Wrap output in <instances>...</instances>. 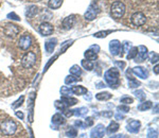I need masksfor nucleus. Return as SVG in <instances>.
<instances>
[{"label": "nucleus", "mask_w": 159, "mask_h": 138, "mask_svg": "<svg viewBox=\"0 0 159 138\" xmlns=\"http://www.w3.org/2000/svg\"><path fill=\"white\" fill-rule=\"evenodd\" d=\"M119 78H120V73L119 70L117 68H110L106 72L104 73V79L106 81V83L108 84L109 87H114L116 88L119 85Z\"/></svg>", "instance_id": "nucleus-1"}, {"label": "nucleus", "mask_w": 159, "mask_h": 138, "mask_svg": "<svg viewBox=\"0 0 159 138\" xmlns=\"http://www.w3.org/2000/svg\"><path fill=\"white\" fill-rule=\"evenodd\" d=\"M110 14H111L112 18L120 19L125 14V4L121 1L112 2L111 7H110Z\"/></svg>", "instance_id": "nucleus-2"}, {"label": "nucleus", "mask_w": 159, "mask_h": 138, "mask_svg": "<svg viewBox=\"0 0 159 138\" xmlns=\"http://www.w3.org/2000/svg\"><path fill=\"white\" fill-rule=\"evenodd\" d=\"M2 134L6 135V136H11V135L15 134V132L17 131V124L15 123L14 120L7 119L6 121L2 122L1 126H0Z\"/></svg>", "instance_id": "nucleus-3"}, {"label": "nucleus", "mask_w": 159, "mask_h": 138, "mask_svg": "<svg viewBox=\"0 0 159 138\" xmlns=\"http://www.w3.org/2000/svg\"><path fill=\"white\" fill-rule=\"evenodd\" d=\"M35 63H36V54L34 52H27L21 58V65L24 68H32Z\"/></svg>", "instance_id": "nucleus-4"}, {"label": "nucleus", "mask_w": 159, "mask_h": 138, "mask_svg": "<svg viewBox=\"0 0 159 138\" xmlns=\"http://www.w3.org/2000/svg\"><path fill=\"white\" fill-rule=\"evenodd\" d=\"M130 21L136 27H141L147 22V17L142 12H136L130 17Z\"/></svg>", "instance_id": "nucleus-5"}, {"label": "nucleus", "mask_w": 159, "mask_h": 138, "mask_svg": "<svg viewBox=\"0 0 159 138\" xmlns=\"http://www.w3.org/2000/svg\"><path fill=\"white\" fill-rule=\"evenodd\" d=\"M98 13H99L98 6H97L96 3H91L90 6L87 7V11L85 12V14H84V17H85L86 20L91 21V20H93L94 18H96L97 15H98Z\"/></svg>", "instance_id": "nucleus-6"}, {"label": "nucleus", "mask_w": 159, "mask_h": 138, "mask_svg": "<svg viewBox=\"0 0 159 138\" xmlns=\"http://www.w3.org/2000/svg\"><path fill=\"white\" fill-rule=\"evenodd\" d=\"M3 32L7 36L14 37L19 33V28H18V25H16L14 24H6L3 28Z\"/></svg>", "instance_id": "nucleus-7"}, {"label": "nucleus", "mask_w": 159, "mask_h": 138, "mask_svg": "<svg viewBox=\"0 0 159 138\" xmlns=\"http://www.w3.org/2000/svg\"><path fill=\"white\" fill-rule=\"evenodd\" d=\"M18 46L20 49L28 50L32 46V38H31L30 34H24L21 35L18 40Z\"/></svg>", "instance_id": "nucleus-8"}, {"label": "nucleus", "mask_w": 159, "mask_h": 138, "mask_svg": "<svg viewBox=\"0 0 159 138\" xmlns=\"http://www.w3.org/2000/svg\"><path fill=\"white\" fill-rule=\"evenodd\" d=\"M53 31H54V28H53V25L50 22L45 21L39 25V33L43 36H49V35L52 34Z\"/></svg>", "instance_id": "nucleus-9"}, {"label": "nucleus", "mask_w": 159, "mask_h": 138, "mask_svg": "<svg viewBox=\"0 0 159 138\" xmlns=\"http://www.w3.org/2000/svg\"><path fill=\"white\" fill-rule=\"evenodd\" d=\"M105 127L103 124H98V126H96L93 130L91 131V134L90 136L91 138H102L104 137L105 135Z\"/></svg>", "instance_id": "nucleus-10"}, {"label": "nucleus", "mask_w": 159, "mask_h": 138, "mask_svg": "<svg viewBox=\"0 0 159 138\" xmlns=\"http://www.w3.org/2000/svg\"><path fill=\"white\" fill-rule=\"evenodd\" d=\"M148 48L145 47V46H139L137 57L135 58L136 62H142V61H144L145 58H148Z\"/></svg>", "instance_id": "nucleus-11"}, {"label": "nucleus", "mask_w": 159, "mask_h": 138, "mask_svg": "<svg viewBox=\"0 0 159 138\" xmlns=\"http://www.w3.org/2000/svg\"><path fill=\"white\" fill-rule=\"evenodd\" d=\"M140 126H141V122L139 121V120H130V121L129 122V124H127L126 129L129 133L136 134V133L139 132Z\"/></svg>", "instance_id": "nucleus-12"}, {"label": "nucleus", "mask_w": 159, "mask_h": 138, "mask_svg": "<svg viewBox=\"0 0 159 138\" xmlns=\"http://www.w3.org/2000/svg\"><path fill=\"white\" fill-rule=\"evenodd\" d=\"M109 50L112 55H119L121 50V44L118 39H114L109 43Z\"/></svg>", "instance_id": "nucleus-13"}, {"label": "nucleus", "mask_w": 159, "mask_h": 138, "mask_svg": "<svg viewBox=\"0 0 159 138\" xmlns=\"http://www.w3.org/2000/svg\"><path fill=\"white\" fill-rule=\"evenodd\" d=\"M132 72L134 73L135 76H139L140 79H147L148 76V70L144 67H141V66H138V67H135L132 69Z\"/></svg>", "instance_id": "nucleus-14"}, {"label": "nucleus", "mask_w": 159, "mask_h": 138, "mask_svg": "<svg viewBox=\"0 0 159 138\" xmlns=\"http://www.w3.org/2000/svg\"><path fill=\"white\" fill-rule=\"evenodd\" d=\"M74 20H75V16H74V15H70V16L64 18L63 22H61L63 28L65 30H70L74 25Z\"/></svg>", "instance_id": "nucleus-15"}, {"label": "nucleus", "mask_w": 159, "mask_h": 138, "mask_svg": "<svg viewBox=\"0 0 159 138\" xmlns=\"http://www.w3.org/2000/svg\"><path fill=\"white\" fill-rule=\"evenodd\" d=\"M56 43H57V40L55 39V38H51V39L47 40V42L45 43V50L47 53H52L53 50H54L55 46H56Z\"/></svg>", "instance_id": "nucleus-16"}, {"label": "nucleus", "mask_w": 159, "mask_h": 138, "mask_svg": "<svg viewBox=\"0 0 159 138\" xmlns=\"http://www.w3.org/2000/svg\"><path fill=\"white\" fill-rule=\"evenodd\" d=\"M52 122L56 124V126H64L66 123V117L60 113H57L52 117Z\"/></svg>", "instance_id": "nucleus-17"}, {"label": "nucleus", "mask_w": 159, "mask_h": 138, "mask_svg": "<svg viewBox=\"0 0 159 138\" xmlns=\"http://www.w3.org/2000/svg\"><path fill=\"white\" fill-rule=\"evenodd\" d=\"M61 101H63L64 103H65L67 106H72V105H75V104L79 102V101H78V99L72 98V97H70V96H61Z\"/></svg>", "instance_id": "nucleus-18"}, {"label": "nucleus", "mask_w": 159, "mask_h": 138, "mask_svg": "<svg viewBox=\"0 0 159 138\" xmlns=\"http://www.w3.org/2000/svg\"><path fill=\"white\" fill-rule=\"evenodd\" d=\"M84 57H85V58L87 61H96L97 58H98V54H97L94 51H92L91 49L89 50H86L85 52H84Z\"/></svg>", "instance_id": "nucleus-19"}, {"label": "nucleus", "mask_w": 159, "mask_h": 138, "mask_svg": "<svg viewBox=\"0 0 159 138\" xmlns=\"http://www.w3.org/2000/svg\"><path fill=\"white\" fill-rule=\"evenodd\" d=\"M71 93L74 94H87V88L83 87V86H72L70 88Z\"/></svg>", "instance_id": "nucleus-20"}, {"label": "nucleus", "mask_w": 159, "mask_h": 138, "mask_svg": "<svg viewBox=\"0 0 159 138\" xmlns=\"http://www.w3.org/2000/svg\"><path fill=\"white\" fill-rule=\"evenodd\" d=\"M111 97H112V94L108 93V91H103V93H99L96 94V98L100 101H107V100H109Z\"/></svg>", "instance_id": "nucleus-21"}, {"label": "nucleus", "mask_w": 159, "mask_h": 138, "mask_svg": "<svg viewBox=\"0 0 159 138\" xmlns=\"http://www.w3.org/2000/svg\"><path fill=\"white\" fill-rule=\"evenodd\" d=\"M63 4V0H49L48 1V7L52 10H57L60 9Z\"/></svg>", "instance_id": "nucleus-22"}, {"label": "nucleus", "mask_w": 159, "mask_h": 138, "mask_svg": "<svg viewBox=\"0 0 159 138\" xmlns=\"http://www.w3.org/2000/svg\"><path fill=\"white\" fill-rule=\"evenodd\" d=\"M119 124L117 123L116 121H112V122H110V124L108 126V127H107V133L108 134H114V133H116L118 132V130H119Z\"/></svg>", "instance_id": "nucleus-23"}, {"label": "nucleus", "mask_w": 159, "mask_h": 138, "mask_svg": "<svg viewBox=\"0 0 159 138\" xmlns=\"http://www.w3.org/2000/svg\"><path fill=\"white\" fill-rule=\"evenodd\" d=\"M153 106V103L151 101H145V102H142V103H140L139 105H138V109L141 112H144L147 111V109H150L152 108Z\"/></svg>", "instance_id": "nucleus-24"}, {"label": "nucleus", "mask_w": 159, "mask_h": 138, "mask_svg": "<svg viewBox=\"0 0 159 138\" xmlns=\"http://www.w3.org/2000/svg\"><path fill=\"white\" fill-rule=\"evenodd\" d=\"M87 113H88L87 107H80V108H76L75 111H73V115H75L76 117H83L87 115Z\"/></svg>", "instance_id": "nucleus-25"}, {"label": "nucleus", "mask_w": 159, "mask_h": 138, "mask_svg": "<svg viewBox=\"0 0 159 138\" xmlns=\"http://www.w3.org/2000/svg\"><path fill=\"white\" fill-rule=\"evenodd\" d=\"M36 14H37V7L36 6L29 7H28V10H27V12H25V15H27V17H29V18L35 16Z\"/></svg>", "instance_id": "nucleus-26"}, {"label": "nucleus", "mask_w": 159, "mask_h": 138, "mask_svg": "<svg viewBox=\"0 0 159 138\" xmlns=\"http://www.w3.org/2000/svg\"><path fill=\"white\" fill-rule=\"evenodd\" d=\"M81 65L83 66L84 69L88 71H91L93 69V64H92L91 61H87V60H82L81 61Z\"/></svg>", "instance_id": "nucleus-27"}, {"label": "nucleus", "mask_w": 159, "mask_h": 138, "mask_svg": "<svg viewBox=\"0 0 159 138\" xmlns=\"http://www.w3.org/2000/svg\"><path fill=\"white\" fill-rule=\"evenodd\" d=\"M69 71H70V75L75 76H80L82 75V69L79 67V65H73L72 67L69 69Z\"/></svg>", "instance_id": "nucleus-28"}, {"label": "nucleus", "mask_w": 159, "mask_h": 138, "mask_svg": "<svg viewBox=\"0 0 159 138\" xmlns=\"http://www.w3.org/2000/svg\"><path fill=\"white\" fill-rule=\"evenodd\" d=\"M54 105H55L56 108L58 109V111H61L63 113L66 111V109H67V107H68L65 103H64L63 101H61V100H56V101L54 102Z\"/></svg>", "instance_id": "nucleus-29"}, {"label": "nucleus", "mask_w": 159, "mask_h": 138, "mask_svg": "<svg viewBox=\"0 0 159 138\" xmlns=\"http://www.w3.org/2000/svg\"><path fill=\"white\" fill-rule=\"evenodd\" d=\"M79 80H80V78L71 75V76H68L65 78V84H67V85H69V84H73V83H75V82H78Z\"/></svg>", "instance_id": "nucleus-30"}, {"label": "nucleus", "mask_w": 159, "mask_h": 138, "mask_svg": "<svg viewBox=\"0 0 159 138\" xmlns=\"http://www.w3.org/2000/svg\"><path fill=\"white\" fill-rule=\"evenodd\" d=\"M129 54H127V60H133L137 57V53H138V48L137 47H133L132 49L129 50Z\"/></svg>", "instance_id": "nucleus-31"}, {"label": "nucleus", "mask_w": 159, "mask_h": 138, "mask_svg": "<svg viewBox=\"0 0 159 138\" xmlns=\"http://www.w3.org/2000/svg\"><path fill=\"white\" fill-rule=\"evenodd\" d=\"M78 135V131L74 127H69L68 131H66V136L69 138H75Z\"/></svg>", "instance_id": "nucleus-32"}, {"label": "nucleus", "mask_w": 159, "mask_h": 138, "mask_svg": "<svg viewBox=\"0 0 159 138\" xmlns=\"http://www.w3.org/2000/svg\"><path fill=\"white\" fill-rule=\"evenodd\" d=\"M158 53L156 52H151L150 54H148V58H150V62L153 63V64H157L158 63Z\"/></svg>", "instance_id": "nucleus-33"}, {"label": "nucleus", "mask_w": 159, "mask_h": 138, "mask_svg": "<svg viewBox=\"0 0 159 138\" xmlns=\"http://www.w3.org/2000/svg\"><path fill=\"white\" fill-rule=\"evenodd\" d=\"M129 86L130 88H136V87H138V86H140V82L133 78V79H130V80H129Z\"/></svg>", "instance_id": "nucleus-34"}, {"label": "nucleus", "mask_w": 159, "mask_h": 138, "mask_svg": "<svg viewBox=\"0 0 159 138\" xmlns=\"http://www.w3.org/2000/svg\"><path fill=\"white\" fill-rule=\"evenodd\" d=\"M111 33V31L110 30H107V31H101V32H98L94 34V37L97 38H103V37H106L107 35L110 34Z\"/></svg>", "instance_id": "nucleus-35"}, {"label": "nucleus", "mask_w": 159, "mask_h": 138, "mask_svg": "<svg viewBox=\"0 0 159 138\" xmlns=\"http://www.w3.org/2000/svg\"><path fill=\"white\" fill-rule=\"evenodd\" d=\"M134 94L138 98V100H140V101H143L145 99V94H144V91L143 90H136Z\"/></svg>", "instance_id": "nucleus-36"}, {"label": "nucleus", "mask_w": 159, "mask_h": 138, "mask_svg": "<svg viewBox=\"0 0 159 138\" xmlns=\"http://www.w3.org/2000/svg\"><path fill=\"white\" fill-rule=\"evenodd\" d=\"M24 101H25V97H24V96H21V97H20V98L18 99V100L14 102V104L12 105V107H13V108H17V107L20 106L22 103H24Z\"/></svg>", "instance_id": "nucleus-37"}, {"label": "nucleus", "mask_w": 159, "mask_h": 138, "mask_svg": "<svg viewBox=\"0 0 159 138\" xmlns=\"http://www.w3.org/2000/svg\"><path fill=\"white\" fill-rule=\"evenodd\" d=\"M158 136L157 131H155L154 129H148V138H156Z\"/></svg>", "instance_id": "nucleus-38"}, {"label": "nucleus", "mask_w": 159, "mask_h": 138, "mask_svg": "<svg viewBox=\"0 0 159 138\" xmlns=\"http://www.w3.org/2000/svg\"><path fill=\"white\" fill-rule=\"evenodd\" d=\"M118 111H119V113H127V112H129V106H127L126 104H122V105L118 106Z\"/></svg>", "instance_id": "nucleus-39"}, {"label": "nucleus", "mask_w": 159, "mask_h": 138, "mask_svg": "<svg viewBox=\"0 0 159 138\" xmlns=\"http://www.w3.org/2000/svg\"><path fill=\"white\" fill-rule=\"evenodd\" d=\"M120 101H121V103H123V104H130L134 102V99L130 98V97H123Z\"/></svg>", "instance_id": "nucleus-40"}, {"label": "nucleus", "mask_w": 159, "mask_h": 138, "mask_svg": "<svg viewBox=\"0 0 159 138\" xmlns=\"http://www.w3.org/2000/svg\"><path fill=\"white\" fill-rule=\"evenodd\" d=\"M61 93L63 96H69V94L71 93V90H70V88L67 87V86H64V87L61 88Z\"/></svg>", "instance_id": "nucleus-41"}, {"label": "nucleus", "mask_w": 159, "mask_h": 138, "mask_svg": "<svg viewBox=\"0 0 159 138\" xmlns=\"http://www.w3.org/2000/svg\"><path fill=\"white\" fill-rule=\"evenodd\" d=\"M85 127L86 126H91L92 124H93V118L92 117H88V118L85 119Z\"/></svg>", "instance_id": "nucleus-42"}, {"label": "nucleus", "mask_w": 159, "mask_h": 138, "mask_svg": "<svg viewBox=\"0 0 159 138\" xmlns=\"http://www.w3.org/2000/svg\"><path fill=\"white\" fill-rule=\"evenodd\" d=\"M121 48L123 49V52H129V48H130V43L125 42Z\"/></svg>", "instance_id": "nucleus-43"}, {"label": "nucleus", "mask_w": 159, "mask_h": 138, "mask_svg": "<svg viewBox=\"0 0 159 138\" xmlns=\"http://www.w3.org/2000/svg\"><path fill=\"white\" fill-rule=\"evenodd\" d=\"M7 17H9L10 19H14V20H20L19 16H17L16 14H15L14 12L10 13V14H7Z\"/></svg>", "instance_id": "nucleus-44"}, {"label": "nucleus", "mask_w": 159, "mask_h": 138, "mask_svg": "<svg viewBox=\"0 0 159 138\" xmlns=\"http://www.w3.org/2000/svg\"><path fill=\"white\" fill-rule=\"evenodd\" d=\"M115 65L118 66V67H119L120 69H124V68H125V65H126V64H125L124 62H120V61H116V62H115Z\"/></svg>", "instance_id": "nucleus-45"}, {"label": "nucleus", "mask_w": 159, "mask_h": 138, "mask_svg": "<svg viewBox=\"0 0 159 138\" xmlns=\"http://www.w3.org/2000/svg\"><path fill=\"white\" fill-rule=\"evenodd\" d=\"M74 124H75V126H79V127H81V129H84V127H85V124L83 123L82 120H76V121L74 122Z\"/></svg>", "instance_id": "nucleus-46"}, {"label": "nucleus", "mask_w": 159, "mask_h": 138, "mask_svg": "<svg viewBox=\"0 0 159 138\" xmlns=\"http://www.w3.org/2000/svg\"><path fill=\"white\" fill-rule=\"evenodd\" d=\"M64 114H65V116H66V117H68V118H69V117L73 116V111H71V109H68V108H67L65 112H64Z\"/></svg>", "instance_id": "nucleus-47"}, {"label": "nucleus", "mask_w": 159, "mask_h": 138, "mask_svg": "<svg viewBox=\"0 0 159 138\" xmlns=\"http://www.w3.org/2000/svg\"><path fill=\"white\" fill-rule=\"evenodd\" d=\"M101 115L103 117H112V112H103V113H101Z\"/></svg>", "instance_id": "nucleus-48"}, {"label": "nucleus", "mask_w": 159, "mask_h": 138, "mask_svg": "<svg viewBox=\"0 0 159 138\" xmlns=\"http://www.w3.org/2000/svg\"><path fill=\"white\" fill-rule=\"evenodd\" d=\"M16 116L18 117L19 119H24V113L22 112H16Z\"/></svg>", "instance_id": "nucleus-49"}, {"label": "nucleus", "mask_w": 159, "mask_h": 138, "mask_svg": "<svg viewBox=\"0 0 159 138\" xmlns=\"http://www.w3.org/2000/svg\"><path fill=\"white\" fill-rule=\"evenodd\" d=\"M116 119L117 120H120V119H124V116H123V115H121L120 113H118V114H116Z\"/></svg>", "instance_id": "nucleus-50"}, {"label": "nucleus", "mask_w": 159, "mask_h": 138, "mask_svg": "<svg viewBox=\"0 0 159 138\" xmlns=\"http://www.w3.org/2000/svg\"><path fill=\"white\" fill-rule=\"evenodd\" d=\"M132 70H127V72H126V76H127V79H129V80H130V79H133L132 78Z\"/></svg>", "instance_id": "nucleus-51"}, {"label": "nucleus", "mask_w": 159, "mask_h": 138, "mask_svg": "<svg viewBox=\"0 0 159 138\" xmlns=\"http://www.w3.org/2000/svg\"><path fill=\"white\" fill-rule=\"evenodd\" d=\"M109 138H124V135L123 134H119V135H115V136H111Z\"/></svg>", "instance_id": "nucleus-52"}, {"label": "nucleus", "mask_w": 159, "mask_h": 138, "mask_svg": "<svg viewBox=\"0 0 159 138\" xmlns=\"http://www.w3.org/2000/svg\"><path fill=\"white\" fill-rule=\"evenodd\" d=\"M90 49H94V50H96V53H97L100 50V47H99V46H91Z\"/></svg>", "instance_id": "nucleus-53"}, {"label": "nucleus", "mask_w": 159, "mask_h": 138, "mask_svg": "<svg viewBox=\"0 0 159 138\" xmlns=\"http://www.w3.org/2000/svg\"><path fill=\"white\" fill-rule=\"evenodd\" d=\"M154 72H155L156 75H158V64H156V66L154 67Z\"/></svg>", "instance_id": "nucleus-54"}, {"label": "nucleus", "mask_w": 159, "mask_h": 138, "mask_svg": "<svg viewBox=\"0 0 159 138\" xmlns=\"http://www.w3.org/2000/svg\"><path fill=\"white\" fill-rule=\"evenodd\" d=\"M104 83H99L98 84V86H97V87H99V88H102V87H104Z\"/></svg>", "instance_id": "nucleus-55"}, {"label": "nucleus", "mask_w": 159, "mask_h": 138, "mask_svg": "<svg viewBox=\"0 0 159 138\" xmlns=\"http://www.w3.org/2000/svg\"><path fill=\"white\" fill-rule=\"evenodd\" d=\"M81 138H86V135L85 134H82L81 135Z\"/></svg>", "instance_id": "nucleus-56"}]
</instances>
